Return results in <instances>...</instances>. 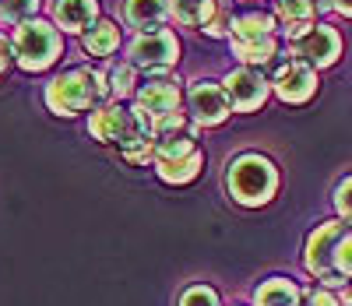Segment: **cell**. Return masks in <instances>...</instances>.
I'll use <instances>...</instances> for the list:
<instances>
[{
    "instance_id": "cell-15",
    "label": "cell",
    "mask_w": 352,
    "mask_h": 306,
    "mask_svg": "<svg viewBox=\"0 0 352 306\" xmlns=\"http://www.w3.org/2000/svg\"><path fill=\"white\" fill-rule=\"evenodd\" d=\"M275 53H278L275 36H264V39H243V43L232 39V56H236L243 67H261V64H272Z\"/></svg>"
},
{
    "instance_id": "cell-1",
    "label": "cell",
    "mask_w": 352,
    "mask_h": 306,
    "mask_svg": "<svg viewBox=\"0 0 352 306\" xmlns=\"http://www.w3.org/2000/svg\"><path fill=\"white\" fill-rule=\"evenodd\" d=\"M109 99V78L96 67L60 71L46 85V106L56 116H78L85 109H99Z\"/></svg>"
},
{
    "instance_id": "cell-8",
    "label": "cell",
    "mask_w": 352,
    "mask_h": 306,
    "mask_svg": "<svg viewBox=\"0 0 352 306\" xmlns=\"http://www.w3.org/2000/svg\"><path fill=\"white\" fill-rule=\"evenodd\" d=\"M226 96H229V106L236 109V113H254L264 106V99H268V81H264L261 71L254 67H236V71H229L226 81Z\"/></svg>"
},
{
    "instance_id": "cell-21",
    "label": "cell",
    "mask_w": 352,
    "mask_h": 306,
    "mask_svg": "<svg viewBox=\"0 0 352 306\" xmlns=\"http://www.w3.org/2000/svg\"><path fill=\"white\" fill-rule=\"evenodd\" d=\"M138 91V67L131 64V60H124V64H116L109 71V96L113 99H127Z\"/></svg>"
},
{
    "instance_id": "cell-7",
    "label": "cell",
    "mask_w": 352,
    "mask_h": 306,
    "mask_svg": "<svg viewBox=\"0 0 352 306\" xmlns=\"http://www.w3.org/2000/svg\"><path fill=\"white\" fill-rule=\"evenodd\" d=\"M187 109H190V120L197 127H219L222 120L229 116V96L226 88L215 85V81H194L190 91H187Z\"/></svg>"
},
{
    "instance_id": "cell-5",
    "label": "cell",
    "mask_w": 352,
    "mask_h": 306,
    "mask_svg": "<svg viewBox=\"0 0 352 306\" xmlns=\"http://www.w3.org/2000/svg\"><path fill=\"white\" fill-rule=\"evenodd\" d=\"M131 64L141 67V71H148V74H166L176 60H180V39H176L169 28H155V32H141L131 50Z\"/></svg>"
},
{
    "instance_id": "cell-11",
    "label": "cell",
    "mask_w": 352,
    "mask_h": 306,
    "mask_svg": "<svg viewBox=\"0 0 352 306\" xmlns=\"http://www.w3.org/2000/svg\"><path fill=\"white\" fill-rule=\"evenodd\" d=\"M134 127V113L124 109L120 102H106L88 113V134L99 144H120Z\"/></svg>"
},
{
    "instance_id": "cell-22",
    "label": "cell",
    "mask_w": 352,
    "mask_h": 306,
    "mask_svg": "<svg viewBox=\"0 0 352 306\" xmlns=\"http://www.w3.org/2000/svg\"><path fill=\"white\" fill-rule=\"evenodd\" d=\"M39 11V0H0V25H25Z\"/></svg>"
},
{
    "instance_id": "cell-10",
    "label": "cell",
    "mask_w": 352,
    "mask_h": 306,
    "mask_svg": "<svg viewBox=\"0 0 352 306\" xmlns=\"http://www.w3.org/2000/svg\"><path fill=\"white\" fill-rule=\"evenodd\" d=\"M292 53L300 60H307L310 67H331L342 53V36L331 25H314L303 39L292 43Z\"/></svg>"
},
{
    "instance_id": "cell-29",
    "label": "cell",
    "mask_w": 352,
    "mask_h": 306,
    "mask_svg": "<svg viewBox=\"0 0 352 306\" xmlns=\"http://www.w3.org/2000/svg\"><path fill=\"white\" fill-rule=\"evenodd\" d=\"M331 8H335L338 14H345V18H352V0H331Z\"/></svg>"
},
{
    "instance_id": "cell-24",
    "label": "cell",
    "mask_w": 352,
    "mask_h": 306,
    "mask_svg": "<svg viewBox=\"0 0 352 306\" xmlns=\"http://www.w3.org/2000/svg\"><path fill=\"white\" fill-rule=\"evenodd\" d=\"M180 306H219V296H215V289H208V285H190V289L180 296Z\"/></svg>"
},
{
    "instance_id": "cell-20",
    "label": "cell",
    "mask_w": 352,
    "mask_h": 306,
    "mask_svg": "<svg viewBox=\"0 0 352 306\" xmlns=\"http://www.w3.org/2000/svg\"><path fill=\"white\" fill-rule=\"evenodd\" d=\"M254 303L257 306H300V289L289 278H268L257 289Z\"/></svg>"
},
{
    "instance_id": "cell-28",
    "label": "cell",
    "mask_w": 352,
    "mask_h": 306,
    "mask_svg": "<svg viewBox=\"0 0 352 306\" xmlns=\"http://www.w3.org/2000/svg\"><path fill=\"white\" fill-rule=\"evenodd\" d=\"M11 60H14V50L8 46V39L0 36V78L8 74V67H11Z\"/></svg>"
},
{
    "instance_id": "cell-27",
    "label": "cell",
    "mask_w": 352,
    "mask_h": 306,
    "mask_svg": "<svg viewBox=\"0 0 352 306\" xmlns=\"http://www.w3.org/2000/svg\"><path fill=\"white\" fill-rule=\"evenodd\" d=\"M335 208H338L342 219H352V176H345V179L338 183V190H335Z\"/></svg>"
},
{
    "instance_id": "cell-13",
    "label": "cell",
    "mask_w": 352,
    "mask_h": 306,
    "mask_svg": "<svg viewBox=\"0 0 352 306\" xmlns=\"http://www.w3.org/2000/svg\"><path fill=\"white\" fill-rule=\"evenodd\" d=\"M275 11H278V18L285 25V36L296 43V39H303L314 28L317 4H314V0H275Z\"/></svg>"
},
{
    "instance_id": "cell-23",
    "label": "cell",
    "mask_w": 352,
    "mask_h": 306,
    "mask_svg": "<svg viewBox=\"0 0 352 306\" xmlns=\"http://www.w3.org/2000/svg\"><path fill=\"white\" fill-rule=\"evenodd\" d=\"M335 271L342 278H352V229L342 232L338 247H335Z\"/></svg>"
},
{
    "instance_id": "cell-18",
    "label": "cell",
    "mask_w": 352,
    "mask_h": 306,
    "mask_svg": "<svg viewBox=\"0 0 352 306\" xmlns=\"http://www.w3.org/2000/svg\"><path fill=\"white\" fill-rule=\"evenodd\" d=\"M116 46H120V28H116L109 18H99L85 32V53H92V56H109Z\"/></svg>"
},
{
    "instance_id": "cell-14",
    "label": "cell",
    "mask_w": 352,
    "mask_h": 306,
    "mask_svg": "<svg viewBox=\"0 0 352 306\" xmlns=\"http://www.w3.org/2000/svg\"><path fill=\"white\" fill-rule=\"evenodd\" d=\"M169 14H173L169 0H127V8H124L127 25H134L138 32H155Z\"/></svg>"
},
{
    "instance_id": "cell-17",
    "label": "cell",
    "mask_w": 352,
    "mask_h": 306,
    "mask_svg": "<svg viewBox=\"0 0 352 306\" xmlns=\"http://www.w3.org/2000/svg\"><path fill=\"white\" fill-rule=\"evenodd\" d=\"M264 36H275V18L272 14H264V11H247L240 18H232V32L229 39H264Z\"/></svg>"
},
{
    "instance_id": "cell-3",
    "label": "cell",
    "mask_w": 352,
    "mask_h": 306,
    "mask_svg": "<svg viewBox=\"0 0 352 306\" xmlns=\"http://www.w3.org/2000/svg\"><path fill=\"white\" fill-rule=\"evenodd\" d=\"M11 50H14V64L21 71L39 74V71L56 64V56H60V50H64V39H60V28H56L53 21L32 18V21L18 25Z\"/></svg>"
},
{
    "instance_id": "cell-26",
    "label": "cell",
    "mask_w": 352,
    "mask_h": 306,
    "mask_svg": "<svg viewBox=\"0 0 352 306\" xmlns=\"http://www.w3.org/2000/svg\"><path fill=\"white\" fill-rule=\"evenodd\" d=\"M310 306H349V292H331L328 285L314 289L310 292Z\"/></svg>"
},
{
    "instance_id": "cell-6",
    "label": "cell",
    "mask_w": 352,
    "mask_h": 306,
    "mask_svg": "<svg viewBox=\"0 0 352 306\" xmlns=\"http://www.w3.org/2000/svg\"><path fill=\"white\" fill-rule=\"evenodd\" d=\"M342 232H345L342 222H324V226H317L310 232V239H307V271L317 274L328 289H342L345 285V278L335 271V247H338Z\"/></svg>"
},
{
    "instance_id": "cell-25",
    "label": "cell",
    "mask_w": 352,
    "mask_h": 306,
    "mask_svg": "<svg viewBox=\"0 0 352 306\" xmlns=\"http://www.w3.org/2000/svg\"><path fill=\"white\" fill-rule=\"evenodd\" d=\"M204 32H208L212 39H222V36H229L232 32V14H229V8L226 4H219V11H215V18L204 25Z\"/></svg>"
},
{
    "instance_id": "cell-12",
    "label": "cell",
    "mask_w": 352,
    "mask_h": 306,
    "mask_svg": "<svg viewBox=\"0 0 352 306\" xmlns=\"http://www.w3.org/2000/svg\"><path fill=\"white\" fill-rule=\"evenodd\" d=\"M99 21V0H53V25L64 32H88Z\"/></svg>"
},
{
    "instance_id": "cell-19",
    "label": "cell",
    "mask_w": 352,
    "mask_h": 306,
    "mask_svg": "<svg viewBox=\"0 0 352 306\" xmlns=\"http://www.w3.org/2000/svg\"><path fill=\"white\" fill-rule=\"evenodd\" d=\"M204 169V155L201 151H194V155H187V159H173V162H155V173H159V179H166V183H190V179H197V173Z\"/></svg>"
},
{
    "instance_id": "cell-4",
    "label": "cell",
    "mask_w": 352,
    "mask_h": 306,
    "mask_svg": "<svg viewBox=\"0 0 352 306\" xmlns=\"http://www.w3.org/2000/svg\"><path fill=\"white\" fill-rule=\"evenodd\" d=\"M180 88H176V81L169 78H155L148 81L144 88H138V106L152 116L155 124V138L166 134V131H176V127H187L190 120L187 113H180Z\"/></svg>"
},
{
    "instance_id": "cell-9",
    "label": "cell",
    "mask_w": 352,
    "mask_h": 306,
    "mask_svg": "<svg viewBox=\"0 0 352 306\" xmlns=\"http://www.w3.org/2000/svg\"><path fill=\"white\" fill-rule=\"evenodd\" d=\"M272 88H275V96H278L282 102L300 106V102H307L314 91H317V71L307 64V60L296 56V60H289V64H282V67L275 71Z\"/></svg>"
},
{
    "instance_id": "cell-16",
    "label": "cell",
    "mask_w": 352,
    "mask_h": 306,
    "mask_svg": "<svg viewBox=\"0 0 352 306\" xmlns=\"http://www.w3.org/2000/svg\"><path fill=\"white\" fill-rule=\"evenodd\" d=\"M169 4H173V18L180 21V25L204 28V25L215 18L222 0H169Z\"/></svg>"
},
{
    "instance_id": "cell-2",
    "label": "cell",
    "mask_w": 352,
    "mask_h": 306,
    "mask_svg": "<svg viewBox=\"0 0 352 306\" xmlns=\"http://www.w3.org/2000/svg\"><path fill=\"white\" fill-rule=\"evenodd\" d=\"M226 187H229V197L243 208L268 204L278 190V169L272 159L257 155V151H247V155H236L229 162Z\"/></svg>"
}]
</instances>
